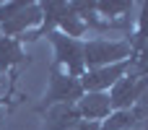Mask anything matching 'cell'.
Instances as JSON below:
<instances>
[{
  "mask_svg": "<svg viewBox=\"0 0 148 130\" xmlns=\"http://www.w3.org/2000/svg\"><path fill=\"white\" fill-rule=\"evenodd\" d=\"M130 42L127 39H107V36H91L83 42V65L86 70L107 68L114 63L130 60Z\"/></svg>",
  "mask_w": 148,
  "mask_h": 130,
  "instance_id": "2",
  "label": "cell"
},
{
  "mask_svg": "<svg viewBox=\"0 0 148 130\" xmlns=\"http://www.w3.org/2000/svg\"><path fill=\"white\" fill-rule=\"evenodd\" d=\"M148 89V78L146 76H138V73H127L122 76L107 94H109V102H112V109H130Z\"/></svg>",
  "mask_w": 148,
  "mask_h": 130,
  "instance_id": "5",
  "label": "cell"
},
{
  "mask_svg": "<svg viewBox=\"0 0 148 130\" xmlns=\"http://www.w3.org/2000/svg\"><path fill=\"white\" fill-rule=\"evenodd\" d=\"M94 10L107 23H114V26H122L125 31H130V13L135 10V3H127V0H109V3L101 0V3H96L94 0Z\"/></svg>",
  "mask_w": 148,
  "mask_h": 130,
  "instance_id": "9",
  "label": "cell"
},
{
  "mask_svg": "<svg viewBox=\"0 0 148 130\" xmlns=\"http://www.w3.org/2000/svg\"><path fill=\"white\" fill-rule=\"evenodd\" d=\"M81 122L75 104H55L42 112V130H73Z\"/></svg>",
  "mask_w": 148,
  "mask_h": 130,
  "instance_id": "8",
  "label": "cell"
},
{
  "mask_svg": "<svg viewBox=\"0 0 148 130\" xmlns=\"http://www.w3.org/2000/svg\"><path fill=\"white\" fill-rule=\"evenodd\" d=\"M130 112L135 115V120H138V125L143 128V125H148V89L143 91V96L130 107Z\"/></svg>",
  "mask_w": 148,
  "mask_h": 130,
  "instance_id": "14",
  "label": "cell"
},
{
  "mask_svg": "<svg viewBox=\"0 0 148 130\" xmlns=\"http://www.w3.org/2000/svg\"><path fill=\"white\" fill-rule=\"evenodd\" d=\"M138 130H148V125H143V128H138Z\"/></svg>",
  "mask_w": 148,
  "mask_h": 130,
  "instance_id": "16",
  "label": "cell"
},
{
  "mask_svg": "<svg viewBox=\"0 0 148 130\" xmlns=\"http://www.w3.org/2000/svg\"><path fill=\"white\" fill-rule=\"evenodd\" d=\"M73 130H101V122H88V120H81Z\"/></svg>",
  "mask_w": 148,
  "mask_h": 130,
  "instance_id": "15",
  "label": "cell"
},
{
  "mask_svg": "<svg viewBox=\"0 0 148 130\" xmlns=\"http://www.w3.org/2000/svg\"><path fill=\"white\" fill-rule=\"evenodd\" d=\"M138 120L130 109H112L109 117L101 122V130H138Z\"/></svg>",
  "mask_w": 148,
  "mask_h": 130,
  "instance_id": "12",
  "label": "cell"
},
{
  "mask_svg": "<svg viewBox=\"0 0 148 130\" xmlns=\"http://www.w3.org/2000/svg\"><path fill=\"white\" fill-rule=\"evenodd\" d=\"M130 73H138V76L148 78V44L130 57Z\"/></svg>",
  "mask_w": 148,
  "mask_h": 130,
  "instance_id": "13",
  "label": "cell"
},
{
  "mask_svg": "<svg viewBox=\"0 0 148 130\" xmlns=\"http://www.w3.org/2000/svg\"><path fill=\"white\" fill-rule=\"evenodd\" d=\"M29 55L23 52V44L13 36H0V73L13 70L16 65H21Z\"/></svg>",
  "mask_w": 148,
  "mask_h": 130,
  "instance_id": "10",
  "label": "cell"
},
{
  "mask_svg": "<svg viewBox=\"0 0 148 130\" xmlns=\"http://www.w3.org/2000/svg\"><path fill=\"white\" fill-rule=\"evenodd\" d=\"M135 8H138V16H135V29H133V34L127 36V42H130V52H133V55L148 44V0L138 3ZM133 55H130V57H133Z\"/></svg>",
  "mask_w": 148,
  "mask_h": 130,
  "instance_id": "11",
  "label": "cell"
},
{
  "mask_svg": "<svg viewBox=\"0 0 148 130\" xmlns=\"http://www.w3.org/2000/svg\"><path fill=\"white\" fill-rule=\"evenodd\" d=\"M75 109L81 115V120H88V122H104L112 112V102H109V94H99V91H86L78 102H75Z\"/></svg>",
  "mask_w": 148,
  "mask_h": 130,
  "instance_id": "7",
  "label": "cell"
},
{
  "mask_svg": "<svg viewBox=\"0 0 148 130\" xmlns=\"http://www.w3.org/2000/svg\"><path fill=\"white\" fill-rule=\"evenodd\" d=\"M83 96V86L78 78L62 73L60 68L49 65V78H47V91L42 96V102L36 104V112L42 115L44 109L55 107V104H75Z\"/></svg>",
  "mask_w": 148,
  "mask_h": 130,
  "instance_id": "4",
  "label": "cell"
},
{
  "mask_svg": "<svg viewBox=\"0 0 148 130\" xmlns=\"http://www.w3.org/2000/svg\"><path fill=\"white\" fill-rule=\"evenodd\" d=\"M130 73V60L125 63H114V65H107V68H94V70H86L78 81L83 86V94L86 91H99V94H107L122 76Z\"/></svg>",
  "mask_w": 148,
  "mask_h": 130,
  "instance_id": "6",
  "label": "cell"
},
{
  "mask_svg": "<svg viewBox=\"0 0 148 130\" xmlns=\"http://www.w3.org/2000/svg\"><path fill=\"white\" fill-rule=\"evenodd\" d=\"M42 23V3H0V34L26 39Z\"/></svg>",
  "mask_w": 148,
  "mask_h": 130,
  "instance_id": "1",
  "label": "cell"
},
{
  "mask_svg": "<svg viewBox=\"0 0 148 130\" xmlns=\"http://www.w3.org/2000/svg\"><path fill=\"white\" fill-rule=\"evenodd\" d=\"M44 39L52 44V52H55L52 65L55 68H60L62 73H68L73 78H81L86 73V65H83V42L81 39L65 36L62 31H49Z\"/></svg>",
  "mask_w": 148,
  "mask_h": 130,
  "instance_id": "3",
  "label": "cell"
},
{
  "mask_svg": "<svg viewBox=\"0 0 148 130\" xmlns=\"http://www.w3.org/2000/svg\"><path fill=\"white\" fill-rule=\"evenodd\" d=\"M0 78H3V73H0Z\"/></svg>",
  "mask_w": 148,
  "mask_h": 130,
  "instance_id": "17",
  "label": "cell"
},
{
  "mask_svg": "<svg viewBox=\"0 0 148 130\" xmlns=\"http://www.w3.org/2000/svg\"><path fill=\"white\" fill-rule=\"evenodd\" d=\"M0 36H3V34H0Z\"/></svg>",
  "mask_w": 148,
  "mask_h": 130,
  "instance_id": "18",
  "label": "cell"
}]
</instances>
